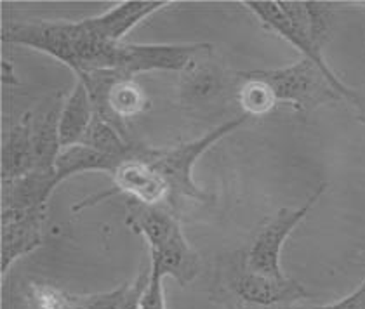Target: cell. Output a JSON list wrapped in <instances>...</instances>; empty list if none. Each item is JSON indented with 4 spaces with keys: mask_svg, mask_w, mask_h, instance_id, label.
I'll return each instance as SVG.
<instances>
[{
    "mask_svg": "<svg viewBox=\"0 0 365 309\" xmlns=\"http://www.w3.org/2000/svg\"><path fill=\"white\" fill-rule=\"evenodd\" d=\"M4 42L19 43L49 54L86 78L94 71H113L115 54L120 43L108 42L98 33L89 19L84 21L14 23L4 30Z\"/></svg>",
    "mask_w": 365,
    "mask_h": 309,
    "instance_id": "1",
    "label": "cell"
},
{
    "mask_svg": "<svg viewBox=\"0 0 365 309\" xmlns=\"http://www.w3.org/2000/svg\"><path fill=\"white\" fill-rule=\"evenodd\" d=\"M214 295H228L252 308H285L309 299V292L292 278L277 280L252 271L244 251L223 257L217 264Z\"/></svg>",
    "mask_w": 365,
    "mask_h": 309,
    "instance_id": "2",
    "label": "cell"
},
{
    "mask_svg": "<svg viewBox=\"0 0 365 309\" xmlns=\"http://www.w3.org/2000/svg\"><path fill=\"white\" fill-rule=\"evenodd\" d=\"M249 118L251 117L244 113L242 117L232 118V120L225 122V124L214 127L211 132H207L205 136L198 137L195 141L182 142V145L174 146V148H145L136 152L138 157H141L164 179V183L168 184L170 193L169 205L176 207L181 200H186V198H192V200L197 201L211 200V197L205 195L195 184V181H193V165L211 146L216 145L220 140H223L228 134L235 132Z\"/></svg>",
    "mask_w": 365,
    "mask_h": 309,
    "instance_id": "3",
    "label": "cell"
},
{
    "mask_svg": "<svg viewBox=\"0 0 365 309\" xmlns=\"http://www.w3.org/2000/svg\"><path fill=\"white\" fill-rule=\"evenodd\" d=\"M245 73L267 82L275 93L277 101L294 106L301 113H309L319 106L343 99L324 71L307 58L284 68L252 70Z\"/></svg>",
    "mask_w": 365,
    "mask_h": 309,
    "instance_id": "4",
    "label": "cell"
},
{
    "mask_svg": "<svg viewBox=\"0 0 365 309\" xmlns=\"http://www.w3.org/2000/svg\"><path fill=\"white\" fill-rule=\"evenodd\" d=\"M327 184L320 183L319 188L308 197V200L301 205L299 209H280L272 219L268 221L259 231L254 236L252 243L249 245L247 251H244L245 263L252 271L261 273V275L272 276V278L284 280L287 276L284 275L280 266V253L287 236L294 231V228L308 212L312 211L313 205L319 201V198L324 195Z\"/></svg>",
    "mask_w": 365,
    "mask_h": 309,
    "instance_id": "5",
    "label": "cell"
},
{
    "mask_svg": "<svg viewBox=\"0 0 365 309\" xmlns=\"http://www.w3.org/2000/svg\"><path fill=\"white\" fill-rule=\"evenodd\" d=\"M211 49V43H190V46H169V43H120L115 56L113 71L124 78L153 70L182 71L198 54Z\"/></svg>",
    "mask_w": 365,
    "mask_h": 309,
    "instance_id": "6",
    "label": "cell"
},
{
    "mask_svg": "<svg viewBox=\"0 0 365 309\" xmlns=\"http://www.w3.org/2000/svg\"><path fill=\"white\" fill-rule=\"evenodd\" d=\"M112 176V189L91 198V200L81 201L73 211H81L87 205L96 204V201L112 197L115 193H125V195L134 198V201L143 205H160L164 201H168V204L170 201L168 184L164 183V179L141 157H138L136 152H134L133 157L122 162Z\"/></svg>",
    "mask_w": 365,
    "mask_h": 309,
    "instance_id": "7",
    "label": "cell"
},
{
    "mask_svg": "<svg viewBox=\"0 0 365 309\" xmlns=\"http://www.w3.org/2000/svg\"><path fill=\"white\" fill-rule=\"evenodd\" d=\"M242 4H244L245 9L251 11V13L256 16V18L259 19L267 28L275 31L277 35H280V37L285 38L287 42H291L296 49H299L301 53H303V58H307L309 61L315 63V65L324 71L325 77L329 78V82H331L332 87H334L337 93L341 94V98H343L344 101H348L350 105L360 108L359 94H356L353 89H350L346 84H343L341 78L331 70V66H329L327 61H325L322 49L313 46V43L309 42L303 33H299V31L289 23V19L285 18L284 13H282L279 2H242Z\"/></svg>",
    "mask_w": 365,
    "mask_h": 309,
    "instance_id": "8",
    "label": "cell"
},
{
    "mask_svg": "<svg viewBox=\"0 0 365 309\" xmlns=\"http://www.w3.org/2000/svg\"><path fill=\"white\" fill-rule=\"evenodd\" d=\"M47 209H6L2 211V275L19 257L34 252L43 241Z\"/></svg>",
    "mask_w": 365,
    "mask_h": 309,
    "instance_id": "9",
    "label": "cell"
},
{
    "mask_svg": "<svg viewBox=\"0 0 365 309\" xmlns=\"http://www.w3.org/2000/svg\"><path fill=\"white\" fill-rule=\"evenodd\" d=\"M211 49L204 51L181 71L180 98L190 108L211 105L226 89L225 70L211 59Z\"/></svg>",
    "mask_w": 365,
    "mask_h": 309,
    "instance_id": "10",
    "label": "cell"
},
{
    "mask_svg": "<svg viewBox=\"0 0 365 309\" xmlns=\"http://www.w3.org/2000/svg\"><path fill=\"white\" fill-rule=\"evenodd\" d=\"M200 257L186 241L182 231L176 233L162 247L150 251V271L152 275L173 276L181 287L192 283L200 273Z\"/></svg>",
    "mask_w": 365,
    "mask_h": 309,
    "instance_id": "11",
    "label": "cell"
},
{
    "mask_svg": "<svg viewBox=\"0 0 365 309\" xmlns=\"http://www.w3.org/2000/svg\"><path fill=\"white\" fill-rule=\"evenodd\" d=\"M63 101H54L51 108L31 118V142H34V170L53 172L61 153L59 118Z\"/></svg>",
    "mask_w": 365,
    "mask_h": 309,
    "instance_id": "12",
    "label": "cell"
},
{
    "mask_svg": "<svg viewBox=\"0 0 365 309\" xmlns=\"http://www.w3.org/2000/svg\"><path fill=\"white\" fill-rule=\"evenodd\" d=\"M59 184L56 172L31 170L25 177L4 183L2 211L6 209H47V200Z\"/></svg>",
    "mask_w": 365,
    "mask_h": 309,
    "instance_id": "13",
    "label": "cell"
},
{
    "mask_svg": "<svg viewBox=\"0 0 365 309\" xmlns=\"http://www.w3.org/2000/svg\"><path fill=\"white\" fill-rule=\"evenodd\" d=\"M170 2H122L96 18H91L94 28L108 42L120 43L127 31Z\"/></svg>",
    "mask_w": 365,
    "mask_h": 309,
    "instance_id": "14",
    "label": "cell"
},
{
    "mask_svg": "<svg viewBox=\"0 0 365 309\" xmlns=\"http://www.w3.org/2000/svg\"><path fill=\"white\" fill-rule=\"evenodd\" d=\"M31 115H23L11 127L2 148V181L19 179L34 170V142H31Z\"/></svg>",
    "mask_w": 365,
    "mask_h": 309,
    "instance_id": "15",
    "label": "cell"
},
{
    "mask_svg": "<svg viewBox=\"0 0 365 309\" xmlns=\"http://www.w3.org/2000/svg\"><path fill=\"white\" fill-rule=\"evenodd\" d=\"M93 117L94 108L89 89L84 82L77 78L73 90L63 101L61 118H59V137H61L63 148L81 145L82 137L93 122Z\"/></svg>",
    "mask_w": 365,
    "mask_h": 309,
    "instance_id": "16",
    "label": "cell"
},
{
    "mask_svg": "<svg viewBox=\"0 0 365 309\" xmlns=\"http://www.w3.org/2000/svg\"><path fill=\"white\" fill-rule=\"evenodd\" d=\"M127 224L146 240L150 251L162 247L181 229L176 217L160 205H143L138 201L130 205Z\"/></svg>",
    "mask_w": 365,
    "mask_h": 309,
    "instance_id": "17",
    "label": "cell"
},
{
    "mask_svg": "<svg viewBox=\"0 0 365 309\" xmlns=\"http://www.w3.org/2000/svg\"><path fill=\"white\" fill-rule=\"evenodd\" d=\"M279 6L289 23L322 49L331 33V6L324 2H279Z\"/></svg>",
    "mask_w": 365,
    "mask_h": 309,
    "instance_id": "18",
    "label": "cell"
},
{
    "mask_svg": "<svg viewBox=\"0 0 365 309\" xmlns=\"http://www.w3.org/2000/svg\"><path fill=\"white\" fill-rule=\"evenodd\" d=\"M122 162L124 160H118V158L108 157V154L98 153L94 152V150L87 148L84 145H75L70 146V148L61 150V153H59L56 160V165H54V172H56L59 184H61L63 181L75 176V174L93 172V170H101V172L113 174Z\"/></svg>",
    "mask_w": 365,
    "mask_h": 309,
    "instance_id": "19",
    "label": "cell"
},
{
    "mask_svg": "<svg viewBox=\"0 0 365 309\" xmlns=\"http://www.w3.org/2000/svg\"><path fill=\"white\" fill-rule=\"evenodd\" d=\"M81 145L98 153L118 158V160H127V158L134 154L133 145L127 141L124 130L96 117V115L93 117V122H91L89 129H87L84 137H82Z\"/></svg>",
    "mask_w": 365,
    "mask_h": 309,
    "instance_id": "20",
    "label": "cell"
},
{
    "mask_svg": "<svg viewBox=\"0 0 365 309\" xmlns=\"http://www.w3.org/2000/svg\"><path fill=\"white\" fill-rule=\"evenodd\" d=\"M244 78V84L239 89V103L245 115L249 117H261L267 115L279 105L275 93L272 90L267 82L261 78L252 77V75L240 73Z\"/></svg>",
    "mask_w": 365,
    "mask_h": 309,
    "instance_id": "21",
    "label": "cell"
},
{
    "mask_svg": "<svg viewBox=\"0 0 365 309\" xmlns=\"http://www.w3.org/2000/svg\"><path fill=\"white\" fill-rule=\"evenodd\" d=\"M30 309H86L84 297L71 295L49 283H30L26 288Z\"/></svg>",
    "mask_w": 365,
    "mask_h": 309,
    "instance_id": "22",
    "label": "cell"
},
{
    "mask_svg": "<svg viewBox=\"0 0 365 309\" xmlns=\"http://www.w3.org/2000/svg\"><path fill=\"white\" fill-rule=\"evenodd\" d=\"M130 283L133 281H127V283L120 285V287L113 288L110 292L84 297L86 309H120L124 306L127 295H129Z\"/></svg>",
    "mask_w": 365,
    "mask_h": 309,
    "instance_id": "23",
    "label": "cell"
},
{
    "mask_svg": "<svg viewBox=\"0 0 365 309\" xmlns=\"http://www.w3.org/2000/svg\"><path fill=\"white\" fill-rule=\"evenodd\" d=\"M162 280H164L162 276L152 275V271H150L148 283H146L140 299V309H165Z\"/></svg>",
    "mask_w": 365,
    "mask_h": 309,
    "instance_id": "24",
    "label": "cell"
},
{
    "mask_svg": "<svg viewBox=\"0 0 365 309\" xmlns=\"http://www.w3.org/2000/svg\"><path fill=\"white\" fill-rule=\"evenodd\" d=\"M148 278H150V268H141L140 273H138L136 280L130 283V290H129V295H127L124 306L120 309H140V299H141V294L143 290H145L146 283H148Z\"/></svg>",
    "mask_w": 365,
    "mask_h": 309,
    "instance_id": "25",
    "label": "cell"
},
{
    "mask_svg": "<svg viewBox=\"0 0 365 309\" xmlns=\"http://www.w3.org/2000/svg\"><path fill=\"white\" fill-rule=\"evenodd\" d=\"M317 308L319 309H365V278L353 294L344 297V299L337 300V303L327 304V306H317Z\"/></svg>",
    "mask_w": 365,
    "mask_h": 309,
    "instance_id": "26",
    "label": "cell"
},
{
    "mask_svg": "<svg viewBox=\"0 0 365 309\" xmlns=\"http://www.w3.org/2000/svg\"><path fill=\"white\" fill-rule=\"evenodd\" d=\"M216 297V300L220 304H223L226 309H267V308H252V306H245V304H240L237 303L235 299H232V297L228 295H214ZM272 309H319L317 306L313 308H294V306H285V308H272Z\"/></svg>",
    "mask_w": 365,
    "mask_h": 309,
    "instance_id": "27",
    "label": "cell"
},
{
    "mask_svg": "<svg viewBox=\"0 0 365 309\" xmlns=\"http://www.w3.org/2000/svg\"><path fill=\"white\" fill-rule=\"evenodd\" d=\"M356 4H359V6H364L365 7V2H356Z\"/></svg>",
    "mask_w": 365,
    "mask_h": 309,
    "instance_id": "28",
    "label": "cell"
}]
</instances>
